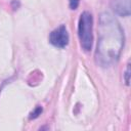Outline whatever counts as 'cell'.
<instances>
[{
	"instance_id": "obj_6",
	"label": "cell",
	"mask_w": 131,
	"mask_h": 131,
	"mask_svg": "<svg viewBox=\"0 0 131 131\" xmlns=\"http://www.w3.org/2000/svg\"><path fill=\"white\" fill-rule=\"evenodd\" d=\"M79 2L80 0H69V3H70V8L71 9H76L79 5Z\"/></svg>"
},
{
	"instance_id": "obj_2",
	"label": "cell",
	"mask_w": 131,
	"mask_h": 131,
	"mask_svg": "<svg viewBox=\"0 0 131 131\" xmlns=\"http://www.w3.org/2000/svg\"><path fill=\"white\" fill-rule=\"evenodd\" d=\"M78 36L81 47L85 51H89L93 42V17L88 11L81 13L78 25Z\"/></svg>"
},
{
	"instance_id": "obj_3",
	"label": "cell",
	"mask_w": 131,
	"mask_h": 131,
	"mask_svg": "<svg viewBox=\"0 0 131 131\" xmlns=\"http://www.w3.org/2000/svg\"><path fill=\"white\" fill-rule=\"evenodd\" d=\"M49 42L57 48H64L69 44V33L64 25L57 27L50 33Z\"/></svg>"
},
{
	"instance_id": "obj_4",
	"label": "cell",
	"mask_w": 131,
	"mask_h": 131,
	"mask_svg": "<svg viewBox=\"0 0 131 131\" xmlns=\"http://www.w3.org/2000/svg\"><path fill=\"white\" fill-rule=\"evenodd\" d=\"M111 7L117 14L121 16L130 15V0H112Z\"/></svg>"
},
{
	"instance_id": "obj_1",
	"label": "cell",
	"mask_w": 131,
	"mask_h": 131,
	"mask_svg": "<svg viewBox=\"0 0 131 131\" xmlns=\"http://www.w3.org/2000/svg\"><path fill=\"white\" fill-rule=\"evenodd\" d=\"M124 31L119 21L108 12L99 15L98 41L95 51V60L101 68L115 64L124 47Z\"/></svg>"
},
{
	"instance_id": "obj_5",
	"label": "cell",
	"mask_w": 131,
	"mask_h": 131,
	"mask_svg": "<svg viewBox=\"0 0 131 131\" xmlns=\"http://www.w3.org/2000/svg\"><path fill=\"white\" fill-rule=\"evenodd\" d=\"M41 113H42V107L38 105V106L31 113V115H30V119H35V118H37L39 115H41Z\"/></svg>"
},
{
	"instance_id": "obj_7",
	"label": "cell",
	"mask_w": 131,
	"mask_h": 131,
	"mask_svg": "<svg viewBox=\"0 0 131 131\" xmlns=\"http://www.w3.org/2000/svg\"><path fill=\"white\" fill-rule=\"evenodd\" d=\"M129 75H130V64H127L126 72H125V82L127 85H129Z\"/></svg>"
}]
</instances>
